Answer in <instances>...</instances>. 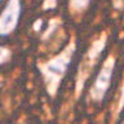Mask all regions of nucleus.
<instances>
[{
	"instance_id": "nucleus-1",
	"label": "nucleus",
	"mask_w": 124,
	"mask_h": 124,
	"mask_svg": "<svg viewBox=\"0 0 124 124\" xmlns=\"http://www.w3.org/2000/svg\"><path fill=\"white\" fill-rule=\"evenodd\" d=\"M75 50H76V44L74 41H71L70 44L65 46V49L60 54L54 56L48 62L39 65V70H40L45 89L49 93V96L53 97L58 92L61 81L65 78L66 72H67V70L70 67V63L72 61Z\"/></svg>"
},
{
	"instance_id": "nucleus-3",
	"label": "nucleus",
	"mask_w": 124,
	"mask_h": 124,
	"mask_svg": "<svg viewBox=\"0 0 124 124\" xmlns=\"http://www.w3.org/2000/svg\"><path fill=\"white\" fill-rule=\"evenodd\" d=\"M105 46H106V35H102L98 40H96L92 44V46L88 49L87 54H85L84 60L81 61V65L79 70H78V75H76V96H79V92L81 87L84 85V83L88 80V78L91 76L92 70L96 66L97 61L100 60L101 53L103 52Z\"/></svg>"
},
{
	"instance_id": "nucleus-7",
	"label": "nucleus",
	"mask_w": 124,
	"mask_h": 124,
	"mask_svg": "<svg viewBox=\"0 0 124 124\" xmlns=\"http://www.w3.org/2000/svg\"><path fill=\"white\" fill-rule=\"evenodd\" d=\"M124 107V81L122 85V89H120L119 93V100H118V108H116V114H120V111L123 110Z\"/></svg>"
},
{
	"instance_id": "nucleus-11",
	"label": "nucleus",
	"mask_w": 124,
	"mask_h": 124,
	"mask_svg": "<svg viewBox=\"0 0 124 124\" xmlns=\"http://www.w3.org/2000/svg\"><path fill=\"white\" fill-rule=\"evenodd\" d=\"M1 1H3V0H0V3H1Z\"/></svg>"
},
{
	"instance_id": "nucleus-10",
	"label": "nucleus",
	"mask_w": 124,
	"mask_h": 124,
	"mask_svg": "<svg viewBox=\"0 0 124 124\" xmlns=\"http://www.w3.org/2000/svg\"><path fill=\"white\" fill-rule=\"evenodd\" d=\"M120 124H124V119H123V122H122V123H120Z\"/></svg>"
},
{
	"instance_id": "nucleus-4",
	"label": "nucleus",
	"mask_w": 124,
	"mask_h": 124,
	"mask_svg": "<svg viewBox=\"0 0 124 124\" xmlns=\"http://www.w3.org/2000/svg\"><path fill=\"white\" fill-rule=\"evenodd\" d=\"M22 13V5L19 0H9L0 14V36L12 34L18 26Z\"/></svg>"
},
{
	"instance_id": "nucleus-2",
	"label": "nucleus",
	"mask_w": 124,
	"mask_h": 124,
	"mask_svg": "<svg viewBox=\"0 0 124 124\" xmlns=\"http://www.w3.org/2000/svg\"><path fill=\"white\" fill-rule=\"evenodd\" d=\"M115 62L116 61L112 56L107 57L103 65L101 66V69L98 70L91 88H89V98L93 102H101L108 92L115 70Z\"/></svg>"
},
{
	"instance_id": "nucleus-6",
	"label": "nucleus",
	"mask_w": 124,
	"mask_h": 124,
	"mask_svg": "<svg viewBox=\"0 0 124 124\" xmlns=\"http://www.w3.org/2000/svg\"><path fill=\"white\" fill-rule=\"evenodd\" d=\"M10 58V50L5 46H0V65H4L9 61Z\"/></svg>"
},
{
	"instance_id": "nucleus-9",
	"label": "nucleus",
	"mask_w": 124,
	"mask_h": 124,
	"mask_svg": "<svg viewBox=\"0 0 124 124\" xmlns=\"http://www.w3.org/2000/svg\"><path fill=\"white\" fill-rule=\"evenodd\" d=\"M112 4H114V7H115V8L120 9V8L124 5V0H112Z\"/></svg>"
},
{
	"instance_id": "nucleus-8",
	"label": "nucleus",
	"mask_w": 124,
	"mask_h": 124,
	"mask_svg": "<svg viewBox=\"0 0 124 124\" xmlns=\"http://www.w3.org/2000/svg\"><path fill=\"white\" fill-rule=\"evenodd\" d=\"M57 3H58V0H45L43 8H44V9H53V8L57 5Z\"/></svg>"
},
{
	"instance_id": "nucleus-5",
	"label": "nucleus",
	"mask_w": 124,
	"mask_h": 124,
	"mask_svg": "<svg viewBox=\"0 0 124 124\" xmlns=\"http://www.w3.org/2000/svg\"><path fill=\"white\" fill-rule=\"evenodd\" d=\"M92 0H70V9L71 12H83L91 4Z\"/></svg>"
}]
</instances>
